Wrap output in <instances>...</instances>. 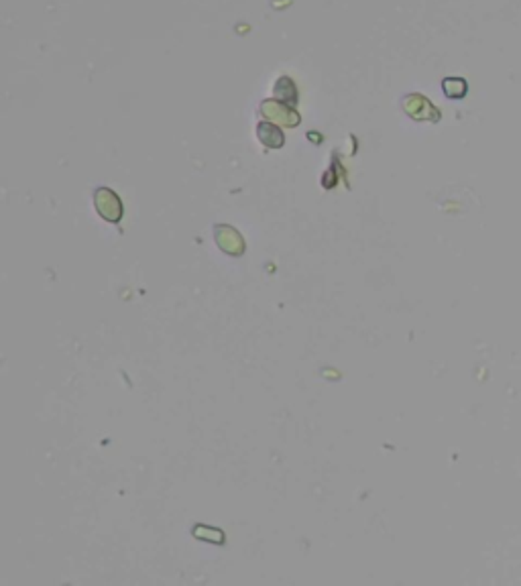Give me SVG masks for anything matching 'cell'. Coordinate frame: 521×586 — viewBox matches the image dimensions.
<instances>
[{
	"label": "cell",
	"mask_w": 521,
	"mask_h": 586,
	"mask_svg": "<svg viewBox=\"0 0 521 586\" xmlns=\"http://www.w3.org/2000/svg\"><path fill=\"white\" fill-rule=\"evenodd\" d=\"M216 242L226 255H233V257H241L246 248L242 236L233 226H224V224L216 226Z\"/></svg>",
	"instance_id": "3957f363"
},
{
	"label": "cell",
	"mask_w": 521,
	"mask_h": 586,
	"mask_svg": "<svg viewBox=\"0 0 521 586\" xmlns=\"http://www.w3.org/2000/svg\"><path fill=\"white\" fill-rule=\"evenodd\" d=\"M273 94L275 98L285 102V104H295L297 102V90L293 86V81L289 78H279L275 88H273Z\"/></svg>",
	"instance_id": "8992f818"
},
{
	"label": "cell",
	"mask_w": 521,
	"mask_h": 586,
	"mask_svg": "<svg viewBox=\"0 0 521 586\" xmlns=\"http://www.w3.org/2000/svg\"><path fill=\"white\" fill-rule=\"evenodd\" d=\"M261 113L263 117L271 122H275L277 126H297L299 124V115L295 110L289 108V104L279 102V100H267L261 104Z\"/></svg>",
	"instance_id": "6da1fadb"
},
{
	"label": "cell",
	"mask_w": 521,
	"mask_h": 586,
	"mask_svg": "<svg viewBox=\"0 0 521 586\" xmlns=\"http://www.w3.org/2000/svg\"><path fill=\"white\" fill-rule=\"evenodd\" d=\"M257 137H259V141H261L265 147H269V149H279V147H283V143H285V137H283V133L279 130V126L269 124V122H261V124L257 126Z\"/></svg>",
	"instance_id": "5b68a950"
},
{
	"label": "cell",
	"mask_w": 521,
	"mask_h": 586,
	"mask_svg": "<svg viewBox=\"0 0 521 586\" xmlns=\"http://www.w3.org/2000/svg\"><path fill=\"white\" fill-rule=\"evenodd\" d=\"M98 214L108 222H119L122 218V202L119 195L108 188H100L94 197Z\"/></svg>",
	"instance_id": "7a4b0ae2"
},
{
	"label": "cell",
	"mask_w": 521,
	"mask_h": 586,
	"mask_svg": "<svg viewBox=\"0 0 521 586\" xmlns=\"http://www.w3.org/2000/svg\"><path fill=\"white\" fill-rule=\"evenodd\" d=\"M444 94L448 98H462L466 94V81L460 78H448L444 79Z\"/></svg>",
	"instance_id": "52a82bcc"
},
{
	"label": "cell",
	"mask_w": 521,
	"mask_h": 586,
	"mask_svg": "<svg viewBox=\"0 0 521 586\" xmlns=\"http://www.w3.org/2000/svg\"><path fill=\"white\" fill-rule=\"evenodd\" d=\"M403 108L407 110V115L411 118H417V120H422V118H438V110L424 98V96H417V94H413V96H407L405 98V102H403Z\"/></svg>",
	"instance_id": "277c9868"
}]
</instances>
